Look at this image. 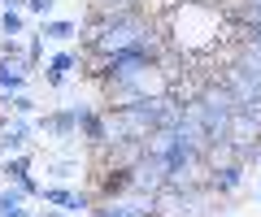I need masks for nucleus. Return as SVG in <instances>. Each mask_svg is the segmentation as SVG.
<instances>
[{
  "instance_id": "1",
  "label": "nucleus",
  "mask_w": 261,
  "mask_h": 217,
  "mask_svg": "<svg viewBox=\"0 0 261 217\" xmlns=\"http://www.w3.org/2000/svg\"><path fill=\"white\" fill-rule=\"evenodd\" d=\"M39 200H44V204H61L70 217H74V213H87V208H92V200L79 196V191H70V187H44V191H39Z\"/></svg>"
},
{
  "instance_id": "2",
  "label": "nucleus",
  "mask_w": 261,
  "mask_h": 217,
  "mask_svg": "<svg viewBox=\"0 0 261 217\" xmlns=\"http://www.w3.org/2000/svg\"><path fill=\"white\" fill-rule=\"evenodd\" d=\"M79 66H83V52H74V48H65V52H57V57L48 61V70H44V74H48V83H53V87H65V78L74 74Z\"/></svg>"
},
{
  "instance_id": "3",
  "label": "nucleus",
  "mask_w": 261,
  "mask_h": 217,
  "mask_svg": "<svg viewBox=\"0 0 261 217\" xmlns=\"http://www.w3.org/2000/svg\"><path fill=\"white\" fill-rule=\"evenodd\" d=\"M240 182H244V161H226V165L214 170V182H209V187H214L218 196H231Z\"/></svg>"
},
{
  "instance_id": "4",
  "label": "nucleus",
  "mask_w": 261,
  "mask_h": 217,
  "mask_svg": "<svg viewBox=\"0 0 261 217\" xmlns=\"http://www.w3.org/2000/svg\"><path fill=\"white\" fill-rule=\"evenodd\" d=\"M0 35H5V39L27 35V18H22V9H0Z\"/></svg>"
},
{
  "instance_id": "5",
  "label": "nucleus",
  "mask_w": 261,
  "mask_h": 217,
  "mask_svg": "<svg viewBox=\"0 0 261 217\" xmlns=\"http://www.w3.org/2000/svg\"><path fill=\"white\" fill-rule=\"evenodd\" d=\"M39 35L53 39V44H65V39L79 35V22H39Z\"/></svg>"
},
{
  "instance_id": "6",
  "label": "nucleus",
  "mask_w": 261,
  "mask_h": 217,
  "mask_svg": "<svg viewBox=\"0 0 261 217\" xmlns=\"http://www.w3.org/2000/svg\"><path fill=\"white\" fill-rule=\"evenodd\" d=\"M48 174H53L57 182H70L79 174V161L74 157H57V161H48Z\"/></svg>"
},
{
  "instance_id": "7",
  "label": "nucleus",
  "mask_w": 261,
  "mask_h": 217,
  "mask_svg": "<svg viewBox=\"0 0 261 217\" xmlns=\"http://www.w3.org/2000/svg\"><path fill=\"white\" fill-rule=\"evenodd\" d=\"M9 104H13V113H22V117L35 113V100H31V96H13V100H5V109H9Z\"/></svg>"
},
{
  "instance_id": "8",
  "label": "nucleus",
  "mask_w": 261,
  "mask_h": 217,
  "mask_svg": "<svg viewBox=\"0 0 261 217\" xmlns=\"http://www.w3.org/2000/svg\"><path fill=\"white\" fill-rule=\"evenodd\" d=\"M27 9H31V13H39V22H48V13L57 9V0H27Z\"/></svg>"
},
{
  "instance_id": "9",
  "label": "nucleus",
  "mask_w": 261,
  "mask_h": 217,
  "mask_svg": "<svg viewBox=\"0 0 261 217\" xmlns=\"http://www.w3.org/2000/svg\"><path fill=\"white\" fill-rule=\"evenodd\" d=\"M39 217H70V213H65V208H44Z\"/></svg>"
},
{
  "instance_id": "10",
  "label": "nucleus",
  "mask_w": 261,
  "mask_h": 217,
  "mask_svg": "<svg viewBox=\"0 0 261 217\" xmlns=\"http://www.w3.org/2000/svg\"><path fill=\"white\" fill-rule=\"evenodd\" d=\"M27 0H0V9H22Z\"/></svg>"
}]
</instances>
